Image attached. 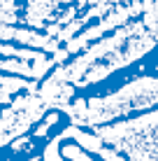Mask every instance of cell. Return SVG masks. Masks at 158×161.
<instances>
[{"label":"cell","instance_id":"cell-8","mask_svg":"<svg viewBox=\"0 0 158 161\" xmlns=\"http://www.w3.org/2000/svg\"><path fill=\"white\" fill-rule=\"evenodd\" d=\"M12 98H14V96L7 91V89L0 86V105H9V103H12Z\"/></svg>","mask_w":158,"mask_h":161},{"label":"cell","instance_id":"cell-7","mask_svg":"<svg viewBox=\"0 0 158 161\" xmlns=\"http://www.w3.org/2000/svg\"><path fill=\"white\" fill-rule=\"evenodd\" d=\"M9 147L14 149V152H21V149H33V140L26 133H21V136H16L14 140H9Z\"/></svg>","mask_w":158,"mask_h":161},{"label":"cell","instance_id":"cell-1","mask_svg":"<svg viewBox=\"0 0 158 161\" xmlns=\"http://www.w3.org/2000/svg\"><path fill=\"white\" fill-rule=\"evenodd\" d=\"M158 103V77H140L135 82H128L119 91L102 98H89V101H70L58 108V112H65L72 124L77 126H98L107 121L130 114L135 110H144Z\"/></svg>","mask_w":158,"mask_h":161},{"label":"cell","instance_id":"cell-2","mask_svg":"<svg viewBox=\"0 0 158 161\" xmlns=\"http://www.w3.org/2000/svg\"><path fill=\"white\" fill-rule=\"evenodd\" d=\"M93 129L105 145L126 152L128 159H158V110L119 124H98Z\"/></svg>","mask_w":158,"mask_h":161},{"label":"cell","instance_id":"cell-3","mask_svg":"<svg viewBox=\"0 0 158 161\" xmlns=\"http://www.w3.org/2000/svg\"><path fill=\"white\" fill-rule=\"evenodd\" d=\"M44 112H49V108L37 96V89L35 91H26L23 96L12 98V103L5 105L3 117H0V147L9 145V140L26 133L35 121H40L44 117Z\"/></svg>","mask_w":158,"mask_h":161},{"label":"cell","instance_id":"cell-6","mask_svg":"<svg viewBox=\"0 0 158 161\" xmlns=\"http://www.w3.org/2000/svg\"><path fill=\"white\" fill-rule=\"evenodd\" d=\"M19 3L16 0H0V21L3 24H19Z\"/></svg>","mask_w":158,"mask_h":161},{"label":"cell","instance_id":"cell-4","mask_svg":"<svg viewBox=\"0 0 158 161\" xmlns=\"http://www.w3.org/2000/svg\"><path fill=\"white\" fill-rule=\"evenodd\" d=\"M0 40H14V42H21L23 47H33V49H42V52L51 54L58 49V42L56 37L47 35V33H40V28H16L14 24H3L0 21Z\"/></svg>","mask_w":158,"mask_h":161},{"label":"cell","instance_id":"cell-5","mask_svg":"<svg viewBox=\"0 0 158 161\" xmlns=\"http://www.w3.org/2000/svg\"><path fill=\"white\" fill-rule=\"evenodd\" d=\"M61 159H68V161H89L91 154H86V149L79 145V142H61Z\"/></svg>","mask_w":158,"mask_h":161}]
</instances>
